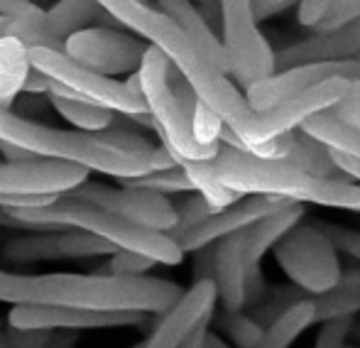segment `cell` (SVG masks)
<instances>
[{
    "label": "cell",
    "instance_id": "obj_9",
    "mask_svg": "<svg viewBox=\"0 0 360 348\" xmlns=\"http://www.w3.org/2000/svg\"><path fill=\"white\" fill-rule=\"evenodd\" d=\"M221 42L231 69L228 74L245 91L277 74L275 52L252 20L250 5L243 0L221 3Z\"/></svg>",
    "mask_w": 360,
    "mask_h": 348
},
{
    "label": "cell",
    "instance_id": "obj_39",
    "mask_svg": "<svg viewBox=\"0 0 360 348\" xmlns=\"http://www.w3.org/2000/svg\"><path fill=\"white\" fill-rule=\"evenodd\" d=\"M319 231L328 238V243L336 248V253H346L351 258L360 260V231L343 228L336 224H323V221H314Z\"/></svg>",
    "mask_w": 360,
    "mask_h": 348
},
{
    "label": "cell",
    "instance_id": "obj_24",
    "mask_svg": "<svg viewBox=\"0 0 360 348\" xmlns=\"http://www.w3.org/2000/svg\"><path fill=\"white\" fill-rule=\"evenodd\" d=\"M27 47L0 34V110H13V103L25 89L30 74Z\"/></svg>",
    "mask_w": 360,
    "mask_h": 348
},
{
    "label": "cell",
    "instance_id": "obj_43",
    "mask_svg": "<svg viewBox=\"0 0 360 348\" xmlns=\"http://www.w3.org/2000/svg\"><path fill=\"white\" fill-rule=\"evenodd\" d=\"M248 5H250L252 20L260 25L262 20L275 18V15L285 13V10H289L292 5H297V3H289V0H270V3H248Z\"/></svg>",
    "mask_w": 360,
    "mask_h": 348
},
{
    "label": "cell",
    "instance_id": "obj_8",
    "mask_svg": "<svg viewBox=\"0 0 360 348\" xmlns=\"http://www.w3.org/2000/svg\"><path fill=\"white\" fill-rule=\"evenodd\" d=\"M280 270L309 297H323L341 277V260L328 238L314 224H299L275 245Z\"/></svg>",
    "mask_w": 360,
    "mask_h": 348
},
{
    "label": "cell",
    "instance_id": "obj_37",
    "mask_svg": "<svg viewBox=\"0 0 360 348\" xmlns=\"http://www.w3.org/2000/svg\"><path fill=\"white\" fill-rule=\"evenodd\" d=\"M155 265L157 262L145 258V255L128 253V250H115L108 262V275L123 277V280H135V277H147V272Z\"/></svg>",
    "mask_w": 360,
    "mask_h": 348
},
{
    "label": "cell",
    "instance_id": "obj_11",
    "mask_svg": "<svg viewBox=\"0 0 360 348\" xmlns=\"http://www.w3.org/2000/svg\"><path fill=\"white\" fill-rule=\"evenodd\" d=\"M62 199H74L81 204H91L101 211L118 216L128 224L143 226L155 233H169L176 226V211L167 196L152 194L143 189H128V186H108L98 181H86L79 189L69 191Z\"/></svg>",
    "mask_w": 360,
    "mask_h": 348
},
{
    "label": "cell",
    "instance_id": "obj_31",
    "mask_svg": "<svg viewBox=\"0 0 360 348\" xmlns=\"http://www.w3.org/2000/svg\"><path fill=\"white\" fill-rule=\"evenodd\" d=\"M311 204L331 206V209L360 211V184H351V176L321 179L311 194Z\"/></svg>",
    "mask_w": 360,
    "mask_h": 348
},
{
    "label": "cell",
    "instance_id": "obj_22",
    "mask_svg": "<svg viewBox=\"0 0 360 348\" xmlns=\"http://www.w3.org/2000/svg\"><path fill=\"white\" fill-rule=\"evenodd\" d=\"M157 5H160L157 10H160L162 15H167V18L186 34V39L214 64L218 72L228 77L231 69H228V57H226V49H223L221 37L204 22V18L199 15L196 5L189 3V0H162V3H157Z\"/></svg>",
    "mask_w": 360,
    "mask_h": 348
},
{
    "label": "cell",
    "instance_id": "obj_5",
    "mask_svg": "<svg viewBox=\"0 0 360 348\" xmlns=\"http://www.w3.org/2000/svg\"><path fill=\"white\" fill-rule=\"evenodd\" d=\"M167 72H169V62H167L165 54L155 47H147L143 64L138 69V86L152 130L162 140L160 145L172 155L174 165L214 160L221 145L204 148V145H199L194 140L189 120H186L184 110L179 108V103H176L174 94L169 89Z\"/></svg>",
    "mask_w": 360,
    "mask_h": 348
},
{
    "label": "cell",
    "instance_id": "obj_10",
    "mask_svg": "<svg viewBox=\"0 0 360 348\" xmlns=\"http://www.w3.org/2000/svg\"><path fill=\"white\" fill-rule=\"evenodd\" d=\"M346 89V79H331V82L319 84V86L304 91L299 96H292V98L282 101V103L272 105L262 113H252V118L240 130H236V138L243 143L240 153H248V148H252V145L270 143V140L299 130L302 123H307L316 113L331 110L343 98Z\"/></svg>",
    "mask_w": 360,
    "mask_h": 348
},
{
    "label": "cell",
    "instance_id": "obj_38",
    "mask_svg": "<svg viewBox=\"0 0 360 348\" xmlns=\"http://www.w3.org/2000/svg\"><path fill=\"white\" fill-rule=\"evenodd\" d=\"M358 18H360V0H346V3H336V0H331V3H328L326 15H323V20L319 22V27L314 30V34L333 32V30L346 27V25L356 22Z\"/></svg>",
    "mask_w": 360,
    "mask_h": 348
},
{
    "label": "cell",
    "instance_id": "obj_7",
    "mask_svg": "<svg viewBox=\"0 0 360 348\" xmlns=\"http://www.w3.org/2000/svg\"><path fill=\"white\" fill-rule=\"evenodd\" d=\"M30 67L37 69L54 84L72 91L79 101L91 105L105 108L115 115L125 118H140L147 115L143 96L138 91L128 89L125 82L108 79L84 64L69 59L64 52H52V49H30Z\"/></svg>",
    "mask_w": 360,
    "mask_h": 348
},
{
    "label": "cell",
    "instance_id": "obj_1",
    "mask_svg": "<svg viewBox=\"0 0 360 348\" xmlns=\"http://www.w3.org/2000/svg\"><path fill=\"white\" fill-rule=\"evenodd\" d=\"M184 295L165 277L123 280L113 275L47 272L18 275L0 270V302L13 307H64V309L110 311V314H165Z\"/></svg>",
    "mask_w": 360,
    "mask_h": 348
},
{
    "label": "cell",
    "instance_id": "obj_6",
    "mask_svg": "<svg viewBox=\"0 0 360 348\" xmlns=\"http://www.w3.org/2000/svg\"><path fill=\"white\" fill-rule=\"evenodd\" d=\"M211 165H214L216 179L240 196H282V199L304 204V201H311L314 189L321 181L299 172L287 160L267 162L226 145L218 148V155L211 160Z\"/></svg>",
    "mask_w": 360,
    "mask_h": 348
},
{
    "label": "cell",
    "instance_id": "obj_14",
    "mask_svg": "<svg viewBox=\"0 0 360 348\" xmlns=\"http://www.w3.org/2000/svg\"><path fill=\"white\" fill-rule=\"evenodd\" d=\"M331 79L358 82L360 59H351V62H314L285 69V72H277L265 82L255 84L243 96H245V103L252 113H262V110L272 108V105L282 103V101L292 98V96H299L304 91L319 86V84L331 82Z\"/></svg>",
    "mask_w": 360,
    "mask_h": 348
},
{
    "label": "cell",
    "instance_id": "obj_34",
    "mask_svg": "<svg viewBox=\"0 0 360 348\" xmlns=\"http://www.w3.org/2000/svg\"><path fill=\"white\" fill-rule=\"evenodd\" d=\"M218 329L238 348H255L262 339V331H265L252 316L243 314V311H236V314L223 311V316L218 319Z\"/></svg>",
    "mask_w": 360,
    "mask_h": 348
},
{
    "label": "cell",
    "instance_id": "obj_36",
    "mask_svg": "<svg viewBox=\"0 0 360 348\" xmlns=\"http://www.w3.org/2000/svg\"><path fill=\"white\" fill-rule=\"evenodd\" d=\"M189 125H191V135H194V140L199 145H204V148H214V145H218V138H221V130H223V120L218 118L209 105L196 101L194 110H191Z\"/></svg>",
    "mask_w": 360,
    "mask_h": 348
},
{
    "label": "cell",
    "instance_id": "obj_32",
    "mask_svg": "<svg viewBox=\"0 0 360 348\" xmlns=\"http://www.w3.org/2000/svg\"><path fill=\"white\" fill-rule=\"evenodd\" d=\"M120 186L152 191V194H160V196L186 194V191H194L181 167H172V169H165V172H150L145 176H135V179H123V181H120Z\"/></svg>",
    "mask_w": 360,
    "mask_h": 348
},
{
    "label": "cell",
    "instance_id": "obj_30",
    "mask_svg": "<svg viewBox=\"0 0 360 348\" xmlns=\"http://www.w3.org/2000/svg\"><path fill=\"white\" fill-rule=\"evenodd\" d=\"M52 108L62 115L67 123L74 125V130L89 135H98L103 130H108L115 120V113L98 105L84 103V101H72V98H49Z\"/></svg>",
    "mask_w": 360,
    "mask_h": 348
},
{
    "label": "cell",
    "instance_id": "obj_15",
    "mask_svg": "<svg viewBox=\"0 0 360 348\" xmlns=\"http://www.w3.org/2000/svg\"><path fill=\"white\" fill-rule=\"evenodd\" d=\"M289 204L292 201L282 199V196H250V199L238 201V204L228 206V209L196 224L194 228L181 233L174 243L181 253H199V250H206L209 245L228 238V236H236L240 231L250 228L255 221L265 219V216L275 214V211L285 209Z\"/></svg>",
    "mask_w": 360,
    "mask_h": 348
},
{
    "label": "cell",
    "instance_id": "obj_40",
    "mask_svg": "<svg viewBox=\"0 0 360 348\" xmlns=\"http://www.w3.org/2000/svg\"><path fill=\"white\" fill-rule=\"evenodd\" d=\"M333 118L341 120L343 125L353 130H360V79L358 82H348V89L343 98L331 108Z\"/></svg>",
    "mask_w": 360,
    "mask_h": 348
},
{
    "label": "cell",
    "instance_id": "obj_44",
    "mask_svg": "<svg viewBox=\"0 0 360 348\" xmlns=\"http://www.w3.org/2000/svg\"><path fill=\"white\" fill-rule=\"evenodd\" d=\"M49 86H52V79H47L44 74H39L37 69H30L27 82H25L22 94H37V96H47Z\"/></svg>",
    "mask_w": 360,
    "mask_h": 348
},
{
    "label": "cell",
    "instance_id": "obj_42",
    "mask_svg": "<svg viewBox=\"0 0 360 348\" xmlns=\"http://www.w3.org/2000/svg\"><path fill=\"white\" fill-rule=\"evenodd\" d=\"M328 10V3L323 0H304V3H297V20L302 27L307 30H316L319 22L323 20Z\"/></svg>",
    "mask_w": 360,
    "mask_h": 348
},
{
    "label": "cell",
    "instance_id": "obj_46",
    "mask_svg": "<svg viewBox=\"0 0 360 348\" xmlns=\"http://www.w3.org/2000/svg\"><path fill=\"white\" fill-rule=\"evenodd\" d=\"M0 155H3V162H30V160H37L34 155H30L27 150L18 148V145L0 143Z\"/></svg>",
    "mask_w": 360,
    "mask_h": 348
},
{
    "label": "cell",
    "instance_id": "obj_17",
    "mask_svg": "<svg viewBox=\"0 0 360 348\" xmlns=\"http://www.w3.org/2000/svg\"><path fill=\"white\" fill-rule=\"evenodd\" d=\"M115 248L81 231L62 228L49 233L20 236L0 248V255L10 262H37V260H76L113 255Z\"/></svg>",
    "mask_w": 360,
    "mask_h": 348
},
{
    "label": "cell",
    "instance_id": "obj_18",
    "mask_svg": "<svg viewBox=\"0 0 360 348\" xmlns=\"http://www.w3.org/2000/svg\"><path fill=\"white\" fill-rule=\"evenodd\" d=\"M216 285L214 280H196L172 309L162 314L143 348H179L181 341L201 324L211 319L216 309Z\"/></svg>",
    "mask_w": 360,
    "mask_h": 348
},
{
    "label": "cell",
    "instance_id": "obj_41",
    "mask_svg": "<svg viewBox=\"0 0 360 348\" xmlns=\"http://www.w3.org/2000/svg\"><path fill=\"white\" fill-rule=\"evenodd\" d=\"M353 321H356V316H341V319L323 321L321 331L316 336V348H343L353 329Z\"/></svg>",
    "mask_w": 360,
    "mask_h": 348
},
{
    "label": "cell",
    "instance_id": "obj_29",
    "mask_svg": "<svg viewBox=\"0 0 360 348\" xmlns=\"http://www.w3.org/2000/svg\"><path fill=\"white\" fill-rule=\"evenodd\" d=\"M176 167L184 169L191 189H194L196 196H201V199H204L211 209L223 211V209H228V206L243 201L240 194L226 189V186L216 179V172H214V165H211V160H206V162H179Z\"/></svg>",
    "mask_w": 360,
    "mask_h": 348
},
{
    "label": "cell",
    "instance_id": "obj_21",
    "mask_svg": "<svg viewBox=\"0 0 360 348\" xmlns=\"http://www.w3.org/2000/svg\"><path fill=\"white\" fill-rule=\"evenodd\" d=\"M0 18L5 20V37L18 39L22 47L30 49H52L64 52V39L54 34L49 27L47 13L37 3L30 0H0Z\"/></svg>",
    "mask_w": 360,
    "mask_h": 348
},
{
    "label": "cell",
    "instance_id": "obj_27",
    "mask_svg": "<svg viewBox=\"0 0 360 348\" xmlns=\"http://www.w3.org/2000/svg\"><path fill=\"white\" fill-rule=\"evenodd\" d=\"M287 162L294 165L299 172L314 176V179H341V176H346L338 172L336 165H333L331 150L323 148L319 140H314L304 130H294L292 133V148H289Z\"/></svg>",
    "mask_w": 360,
    "mask_h": 348
},
{
    "label": "cell",
    "instance_id": "obj_35",
    "mask_svg": "<svg viewBox=\"0 0 360 348\" xmlns=\"http://www.w3.org/2000/svg\"><path fill=\"white\" fill-rule=\"evenodd\" d=\"M174 211H176V226L167 233V238L169 240H176L181 233H186L189 228H194L196 224H201V221H206L209 216L218 214L216 209H211V206L196 194L189 196V199H184L181 204H174Z\"/></svg>",
    "mask_w": 360,
    "mask_h": 348
},
{
    "label": "cell",
    "instance_id": "obj_51",
    "mask_svg": "<svg viewBox=\"0 0 360 348\" xmlns=\"http://www.w3.org/2000/svg\"><path fill=\"white\" fill-rule=\"evenodd\" d=\"M343 348H356V346H343Z\"/></svg>",
    "mask_w": 360,
    "mask_h": 348
},
{
    "label": "cell",
    "instance_id": "obj_26",
    "mask_svg": "<svg viewBox=\"0 0 360 348\" xmlns=\"http://www.w3.org/2000/svg\"><path fill=\"white\" fill-rule=\"evenodd\" d=\"M44 13H47L49 27L54 30V34L67 42L72 34L81 32V30L98 27L105 10L94 0H59Z\"/></svg>",
    "mask_w": 360,
    "mask_h": 348
},
{
    "label": "cell",
    "instance_id": "obj_23",
    "mask_svg": "<svg viewBox=\"0 0 360 348\" xmlns=\"http://www.w3.org/2000/svg\"><path fill=\"white\" fill-rule=\"evenodd\" d=\"M304 219V204L292 201L285 209L275 211V214L265 216V219L255 221L250 228H245V262L248 267L260 265V258L270 248H275L282 238L299 226Z\"/></svg>",
    "mask_w": 360,
    "mask_h": 348
},
{
    "label": "cell",
    "instance_id": "obj_4",
    "mask_svg": "<svg viewBox=\"0 0 360 348\" xmlns=\"http://www.w3.org/2000/svg\"><path fill=\"white\" fill-rule=\"evenodd\" d=\"M10 214L22 224L39 228L42 233L62 228L81 231V233H89L94 238L103 240L115 250L145 255V258L155 260L157 265H179L184 260V253L165 233H155V231H147L143 226L128 224V221L118 219L108 211H101L96 206L81 204V201L74 199H57L54 204L42 206V209L10 211Z\"/></svg>",
    "mask_w": 360,
    "mask_h": 348
},
{
    "label": "cell",
    "instance_id": "obj_25",
    "mask_svg": "<svg viewBox=\"0 0 360 348\" xmlns=\"http://www.w3.org/2000/svg\"><path fill=\"white\" fill-rule=\"evenodd\" d=\"M307 135H311L314 140L328 148L331 153H338L343 157H351L360 162V130H353L348 125H343L341 120L333 118L331 110L316 113L314 118H309L307 123H302V128Z\"/></svg>",
    "mask_w": 360,
    "mask_h": 348
},
{
    "label": "cell",
    "instance_id": "obj_20",
    "mask_svg": "<svg viewBox=\"0 0 360 348\" xmlns=\"http://www.w3.org/2000/svg\"><path fill=\"white\" fill-rule=\"evenodd\" d=\"M248 270L250 267L245 262V231L218 240L214 250V285L223 311L236 314L245 309Z\"/></svg>",
    "mask_w": 360,
    "mask_h": 348
},
{
    "label": "cell",
    "instance_id": "obj_13",
    "mask_svg": "<svg viewBox=\"0 0 360 348\" xmlns=\"http://www.w3.org/2000/svg\"><path fill=\"white\" fill-rule=\"evenodd\" d=\"M86 181L89 172L67 162H0V196L13 199H62Z\"/></svg>",
    "mask_w": 360,
    "mask_h": 348
},
{
    "label": "cell",
    "instance_id": "obj_16",
    "mask_svg": "<svg viewBox=\"0 0 360 348\" xmlns=\"http://www.w3.org/2000/svg\"><path fill=\"white\" fill-rule=\"evenodd\" d=\"M143 314H110V311L64 309V307H13L8 326L15 331H94L125 329L143 324Z\"/></svg>",
    "mask_w": 360,
    "mask_h": 348
},
{
    "label": "cell",
    "instance_id": "obj_2",
    "mask_svg": "<svg viewBox=\"0 0 360 348\" xmlns=\"http://www.w3.org/2000/svg\"><path fill=\"white\" fill-rule=\"evenodd\" d=\"M101 8L123 30L133 32L150 47L160 49L167 62L194 89L196 98L209 105L226 128L236 133L252 118L245 96L236 89V84L226 74L218 72L167 15L138 0H101Z\"/></svg>",
    "mask_w": 360,
    "mask_h": 348
},
{
    "label": "cell",
    "instance_id": "obj_50",
    "mask_svg": "<svg viewBox=\"0 0 360 348\" xmlns=\"http://www.w3.org/2000/svg\"><path fill=\"white\" fill-rule=\"evenodd\" d=\"M3 30H5V20L0 18V34H3Z\"/></svg>",
    "mask_w": 360,
    "mask_h": 348
},
{
    "label": "cell",
    "instance_id": "obj_49",
    "mask_svg": "<svg viewBox=\"0 0 360 348\" xmlns=\"http://www.w3.org/2000/svg\"><path fill=\"white\" fill-rule=\"evenodd\" d=\"M206 348H228V344L218 334H209V339H206Z\"/></svg>",
    "mask_w": 360,
    "mask_h": 348
},
{
    "label": "cell",
    "instance_id": "obj_3",
    "mask_svg": "<svg viewBox=\"0 0 360 348\" xmlns=\"http://www.w3.org/2000/svg\"><path fill=\"white\" fill-rule=\"evenodd\" d=\"M0 143L18 145L37 160L67 162L86 172L113 176L118 181L176 167L172 155L162 145H157L155 155L143 157L105 143L101 135L54 128L39 120L22 118L13 110H0Z\"/></svg>",
    "mask_w": 360,
    "mask_h": 348
},
{
    "label": "cell",
    "instance_id": "obj_45",
    "mask_svg": "<svg viewBox=\"0 0 360 348\" xmlns=\"http://www.w3.org/2000/svg\"><path fill=\"white\" fill-rule=\"evenodd\" d=\"M331 292H360V267L341 270V277Z\"/></svg>",
    "mask_w": 360,
    "mask_h": 348
},
{
    "label": "cell",
    "instance_id": "obj_47",
    "mask_svg": "<svg viewBox=\"0 0 360 348\" xmlns=\"http://www.w3.org/2000/svg\"><path fill=\"white\" fill-rule=\"evenodd\" d=\"M331 160L338 172L360 181V162H356V160H351V157H343V155H338V153H331Z\"/></svg>",
    "mask_w": 360,
    "mask_h": 348
},
{
    "label": "cell",
    "instance_id": "obj_12",
    "mask_svg": "<svg viewBox=\"0 0 360 348\" xmlns=\"http://www.w3.org/2000/svg\"><path fill=\"white\" fill-rule=\"evenodd\" d=\"M150 44L123 27H89L72 34L64 42V54L94 72L115 79L120 74H135L143 64Z\"/></svg>",
    "mask_w": 360,
    "mask_h": 348
},
{
    "label": "cell",
    "instance_id": "obj_19",
    "mask_svg": "<svg viewBox=\"0 0 360 348\" xmlns=\"http://www.w3.org/2000/svg\"><path fill=\"white\" fill-rule=\"evenodd\" d=\"M360 54V18L333 32L311 34L297 44L275 52V67L282 72L314 62H351Z\"/></svg>",
    "mask_w": 360,
    "mask_h": 348
},
{
    "label": "cell",
    "instance_id": "obj_48",
    "mask_svg": "<svg viewBox=\"0 0 360 348\" xmlns=\"http://www.w3.org/2000/svg\"><path fill=\"white\" fill-rule=\"evenodd\" d=\"M0 226H3V228H18V231H32V233H42V231L34 228V226H27V224H22V221H18L8 209H0Z\"/></svg>",
    "mask_w": 360,
    "mask_h": 348
},
{
    "label": "cell",
    "instance_id": "obj_28",
    "mask_svg": "<svg viewBox=\"0 0 360 348\" xmlns=\"http://www.w3.org/2000/svg\"><path fill=\"white\" fill-rule=\"evenodd\" d=\"M311 324H316L314 307L309 299L292 304L285 314H280L270 326H265L262 339L255 348H292L294 341L304 334Z\"/></svg>",
    "mask_w": 360,
    "mask_h": 348
},
{
    "label": "cell",
    "instance_id": "obj_33",
    "mask_svg": "<svg viewBox=\"0 0 360 348\" xmlns=\"http://www.w3.org/2000/svg\"><path fill=\"white\" fill-rule=\"evenodd\" d=\"M316 321L341 319L360 314V292H328L323 297H309Z\"/></svg>",
    "mask_w": 360,
    "mask_h": 348
}]
</instances>
